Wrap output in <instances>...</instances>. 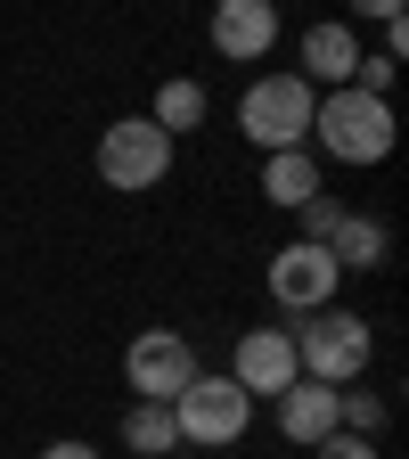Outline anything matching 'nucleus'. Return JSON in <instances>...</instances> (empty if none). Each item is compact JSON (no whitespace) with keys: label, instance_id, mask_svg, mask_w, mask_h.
Here are the masks:
<instances>
[{"label":"nucleus","instance_id":"nucleus-19","mask_svg":"<svg viewBox=\"0 0 409 459\" xmlns=\"http://www.w3.org/2000/svg\"><path fill=\"white\" fill-rule=\"evenodd\" d=\"M41 459H98V443H82V435H57V443H41Z\"/></svg>","mask_w":409,"mask_h":459},{"label":"nucleus","instance_id":"nucleus-18","mask_svg":"<svg viewBox=\"0 0 409 459\" xmlns=\"http://www.w3.org/2000/svg\"><path fill=\"white\" fill-rule=\"evenodd\" d=\"M311 451H320V459H385V451H377V435H344V427H336L328 443H311Z\"/></svg>","mask_w":409,"mask_h":459},{"label":"nucleus","instance_id":"nucleus-5","mask_svg":"<svg viewBox=\"0 0 409 459\" xmlns=\"http://www.w3.org/2000/svg\"><path fill=\"white\" fill-rule=\"evenodd\" d=\"M172 156H181V140H172V132H156L148 115H115V124L98 132V181H107V189H124V197L164 189Z\"/></svg>","mask_w":409,"mask_h":459},{"label":"nucleus","instance_id":"nucleus-20","mask_svg":"<svg viewBox=\"0 0 409 459\" xmlns=\"http://www.w3.org/2000/svg\"><path fill=\"white\" fill-rule=\"evenodd\" d=\"M353 9H361V17H377V25H385V17H409V0H353Z\"/></svg>","mask_w":409,"mask_h":459},{"label":"nucleus","instance_id":"nucleus-8","mask_svg":"<svg viewBox=\"0 0 409 459\" xmlns=\"http://www.w3.org/2000/svg\"><path fill=\"white\" fill-rule=\"evenodd\" d=\"M229 377H238L254 402H270V394H286L303 369H295V328H246L238 344H229Z\"/></svg>","mask_w":409,"mask_h":459},{"label":"nucleus","instance_id":"nucleus-9","mask_svg":"<svg viewBox=\"0 0 409 459\" xmlns=\"http://www.w3.org/2000/svg\"><path fill=\"white\" fill-rule=\"evenodd\" d=\"M213 49L229 66H254V57L278 49V0H213Z\"/></svg>","mask_w":409,"mask_h":459},{"label":"nucleus","instance_id":"nucleus-13","mask_svg":"<svg viewBox=\"0 0 409 459\" xmlns=\"http://www.w3.org/2000/svg\"><path fill=\"white\" fill-rule=\"evenodd\" d=\"M262 197L286 205V213L311 205V197H320V156H311V148H278V156H262Z\"/></svg>","mask_w":409,"mask_h":459},{"label":"nucleus","instance_id":"nucleus-1","mask_svg":"<svg viewBox=\"0 0 409 459\" xmlns=\"http://www.w3.org/2000/svg\"><path fill=\"white\" fill-rule=\"evenodd\" d=\"M393 140H401V124H393L385 99H369L353 82H344V91H320V107H311V156L320 164H385Z\"/></svg>","mask_w":409,"mask_h":459},{"label":"nucleus","instance_id":"nucleus-4","mask_svg":"<svg viewBox=\"0 0 409 459\" xmlns=\"http://www.w3.org/2000/svg\"><path fill=\"white\" fill-rule=\"evenodd\" d=\"M311 107H320V91H311L303 74H254L246 99H238V132H246L262 156L311 148Z\"/></svg>","mask_w":409,"mask_h":459},{"label":"nucleus","instance_id":"nucleus-11","mask_svg":"<svg viewBox=\"0 0 409 459\" xmlns=\"http://www.w3.org/2000/svg\"><path fill=\"white\" fill-rule=\"evenodd\" d=\"M270 419H278V435L286 443H328L336 435V385H320V377H295L286 394H270Z\"/></svg>","mask_w":409,"mask_h":459},{"label":"nucleus","instance_id":"nucleus-12","mask_svg":"<svg viewBox=\"0 0 409 459\" xmlns=\"http://www.w3.org/2000/svg\"><path fill=\"white\" fill-rule=\"evenodd\" d=\"M328 255H336V271H344V279H353V271H385L393 230H385L377 213H344V221L328 230Z\"/></svg>","mask_w":409,"mask_h":459},{"label":"nucleus","instance_id":"nucleus-2","mask_svg":"<svg viewBox=\"0 0 409 459\" xmlns=\"http://www.w3.org/2000/svg\"><path fill=\"white\" fill-rule=\"evenodd\" d=\"M377 361V328L361 312H344V304H320L295 320V369L320 377V385H361Z\"/></svg>","mask_w":409,"mask_h":459},{"label":"nucleus","instance_id":"nucleus-6","mask_svg":"<svg viewBox=\"0 0 409 459\" xmlns=\"http://www.w3.org/2000/svg\"><path fill=\"white\" fill-rule=\"evenodd\" d=\"M262 287H270V304H278L286 320H303V312L336 304V287H344V271H336V255H328L320 238H286V247L270 255Z\"/></svg>","mask_w":409,"mask_h":459},{"label":"nucleus","instance_id":"nucleus-17","mask_svg":"<svg viewBox=\"0 0 409 459\" xmlns=\"http://www.w3.org/2000/svg\"><path fill=\"white\" fill-rule=\"evenodd\" d=\"M295 221H303V230H295V238H320V247H328V230H336V221H344V205H336V197H328V189H320V197H311V205H295Z\"/></svg>","mask_w":409,"mask_h":459},{"label":"nucleus","instance_id":"nucleus-14","mask_svg":"<svg viewBox=\"0 0 409 459\" xmlns=\"http://www.w3.org/2000/svg\"><path fill=\"white\" fill-rule=\"evenodd\" d=\"M205 107H213V99H205V82H197V74H172V82H156V107H148V124L181 140V132H197V124H205Z\"/></svg>","mask_w":409,"mask_h":459},{"label":"nucleus","instance_id":"nucleus-16","mask_svg":"<svg viewBox=\"0 0 409 459\" xmlns=\"http://www.w3.org/2000/svg\"><path fill=\"white\" fill-rule=\"evenodd\" d=\"M393 66H401V57H385V49H361V66H353V91L385 99V91H393Z\"/></svg>","mask_w":409,"mask_h":459},{"label":"nucleus","instance_id":"nucleus-3","mask_svg":"<svg viewBox=\"0 0 409 459\" xmlns=\"http://www.w3.org/2000/svg\"><path fill=\"white\" fill-rule=\"evenodd\" d=\"M172 427H181V443H197V451H229V443H246V427H254V394L229 369L221 377L197 369L181 394H172Z\"/></svg>","mask_w":409,"mask_h":459},{"label":"nucleus","instance_id":"nucleus-7","mask_svg":"<svg viewBox=\"0 0 409 459\" xmlns=\"http://www.w3.org/2000/svg\"><path fill=\"white\" fill-rule=\"evenodd\" d=\"M197 377V344L181 336V328H140L132 344H124V385L140 394V402H172Z\"/></svg>","mask_w":409,"mask_h":459},{"label":"nucleus","instance_id":"nucleus-15","mask_svg":"<svg viewBox=\"0 0 409 459\" xmlns=\"http://www.w3.org/2000/svg\"><path fill=\"white\" fill-rule=\"evenodd\" d=\"M124 451H140V459H172V451H181L172 402H132V411H124Z\"/></svg>","mask_w":409,"mask_h":459},{"label":"nucleus","instance_id":"nucleus-10","mask_svg":"<svg viewBox=\"0 0 409 459\" xmlns=\"http://www.w3.org/2000/svg\"><path fill=\"white\" fill-rule=\"evenodd\" d=\"M353 66H361V33L344 25V17L303 25V41H295V74H303L311 91H344V82H353Z\"/></svg>","mask_w":409,"mask_h":459}]
</instances>
